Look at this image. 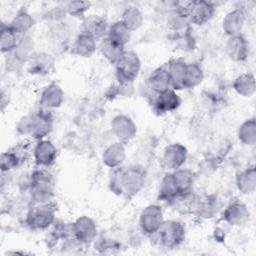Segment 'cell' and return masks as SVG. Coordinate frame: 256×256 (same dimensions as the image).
I'll use <instances>...</instances> for the list:
<instances>
[{
  "label": "cell",
  "mask_w": 256,
  "mask_h": 256,
  "mask_svg": "<svg viewBox=\"0 0 256 256\" xmlns=\"http://www.w3.org/2000/svg\"><path fill=\"white\" fill-rule=\"evenodd\" d=\"M152 104L153 109L156 112H158L159 114H164L176 110L181 104V99L176 91L170 88L163 92L155 94Z\"/></svg>",
  "instance_id": "15"
},
{
  "label": "cell",
  "mask_w": 256,
  "mask_h": 256,
  "mask_svg": "<svg viewBox=\"0 0 256 256\" xmlns=\"http://www.w3.org/2000/svg\"><path fill=\"white\" fill-rule=\"evenodd\" d=\"M22 36L18 35L15 31H13L10 26L2 25L1 27V43L0 48L2 53H11L16 46L18 45Z\"/></svg>",
  "instance_id": "33"
},
{
  "label": "cell",
  "mask_w": 256,
  "mask_h": 256,
  "mask_svg": "<svg viewBox=\"0 0 256 256\" xmlns=\"http://www.w3.org/2000/svg\"><path fill=\"white\" fill-rule=\"evenodd\" d=\"M143 14L136 6H128L122 13L121 22L131 31L138 30L143 24Z\"/></svg>",
  "instance_id": "31"
},
{
  "label": "cell",
  "mask_w": 256,
  "mask_h": 256,
  "mask_svg": "<svg viewBox=\"0 0 256 256\" xmlns=\"http://www.w3.org/2000/svg\"><path fill=\"white\" fill-rule=\"evenodd\" d=\"M56 209L52 203L35 204L26 214L25 223L32 230H44L55 222Z\"/></svg>",
  "instance_id": "4"
},
{
  "label": "cell",
  "mask_w": 256,
  "mask_h": 256,
  "mask_svg": "<svg viewBox=\"0 0 256 256\" xmlns=\"http://www.w3.org/2000/svg\"><path fill=\"white\" fill-rule=\"evenodd\" d=\"M174 179L176 181L177 187L179 189L180 195L191 192L192 185L194 182V175L191 170L180 168L178 170L173 171Z\"/></svg>",
  "instance_id": "35"
},
{
  "label": "cell",
  "mask_w": 256,
  "mask_h": 256,
  "mask_svg": "<svg viewBox=\"0 0 256 256\" xmlns=\"http://www.w3.org/2000/svg\"><path fill=\"white\" fill-rule=\"evenodd\" d=\"M27 62L29 73L35 75L49 74L54 66V58L44 52L33 53Z\"/></svg>",
  "instance_id": "19"
},
{
  "label": "cell",
  "mask_w": 256,
  "mask_h": 256,
  "mask_svg": "<svg viewBox=\"0 0 256 256\" xmlns=\"http://www.w3.org/2000/svg\"><path fill=\"white\" fill-rule=\"evenodd\" d=\"M64 100V93L62 88L56 83H50L47 85L41 95L39 103L42 108L45 109H53L58 108Z\"/></svg>",
  "instance_id": "20"
},
{
  "label": "cell",
  "mask_w": 256,
  "mask_h": 256,
  "mask_svg": "<svg viewBox=\"0 0 256 256\" xmlns=\"http://www.w3.org/2000/svg\"><path fill=\"white\" fill-rule=\"evenodd\" d=\"M111 130L119 142L125 144L132 140L137 132L136 125L126 115H117L111 121Z\"/></svg>",
  "instance_id": "11"
},
{
  "label": "cell",
  "mask_w": 256,
  "mask_h": 256,
  "mask_svg": "<svg viewBox=\"0 0 256 256\" xmlns=\"http://www.w3.org/2000/svg\"><path fill=\"white\" fill-rule=\"evenodd\" d=\"M160 246L173 249L178 247L184 240L186 236V230L182 223L175 220H168L163 222L160 229L154 234Z\"/></svg>",
  "instance_id": "6"
},
{
  "label": "cell",
  "mask_w": 256,
  "mask_h": 256,
  "mask_svg": "<svg viewBox=\"0 0 256 256\" xmlns=\"http://www.w3.org/2000/svg\"><path fill=\"white\" fill-rule=\"evenodd\" d=\"M238 139L245 145L256 144V121L255 118L245 120L238 128Z\"/></svg>",
  "instance_id": "34"
},
{
  "label": "cell",
  "mask_w": 256,
  "mask_h": 256,
  "mask_svg": "<svg viewBox=\"0 0 256 256\" xmlns=\"http://www.w3.org/2000/svg\"><path fill=\"white\" fill-rule=\"evenodd\" d=\"M250 213L247 206L239 201L230 203L223 211V220L232 226L244 224L249 219Z\"/></svg>",
  "instance_id": "17"
},
{
  "label": "cell",
  "mask_w": 256,
  "mask_h": 256,
  "mask_svg": "<svg viewBox=\"0 0 256 256\" xmlns=\"http://www.w3.org/2000/svg\"><path fill=\"white\" fill-rule=\"evenodd\" d=\"M164 222L162 208L157 204H151L146 206L139 219V225L141 230L147 235H154L160 229Z\"/></svg>",
  "instance_id": "8"
},
{
  "label": "cell",
  "mask_w": 256,
  "mask_h": 256,
  "mask_svg": "<svg viewBox=\"0 0 256 256\" xmlns=\"http://www.w3.org/2000/svg\"><path fill=\"white\" fill-rule=\"evenodd\" d=\"M166 69L169 75L171 88L175 91L184 89L183 81L186 69V62L180 59H172L166 65Z\"/></svg>",
  "instance_id": "23"
},
{
  "label": "cell",
  "mask_w": 256,
  "mask_h": 256,
  "mask_svg": "<svg viewBox=\"0 0 256 256\" xmlns=\"http://www.w3.org/2000/svg\"><path fill=\"white\" fill-rule=\"evenodd\" d=\"M115 68L118 83L132 84L139 75L141 62L135 52L125 50L119 61L115 64Z\"/></svg>",
  "instance_id": "5"
},
{
  "label": "cell",
  "mask_w": 256,
  "mask_h": 256,
  "mask_svg": "<svg viewBox=\"0 0 256 256\" xmlns=\"http://www.w3.org/2000/svg\"><path fill=\"white\" fill-rule=\"evenodd\" d=\"M187 159V149L181 143H172L163 151L162 164L170 172L182 168Z\"/></svg>",
  "instance_id": "10"
},
{
  "label": "cell",
  "mask_w": 256,
  "mask_h": 256,
  "mask_svg": "<svg viewBox=\"0 0 256 256\" xmlns=\"http://www.w3.org/2000/svg\"><path fill=\"white\" fill-rule=\"evenodd\" d=\"M106 37L114 43L125 48V46L130 41L131 31L119 20L109 26Z\"/></svg>",
  "instance_id": "28"
},
{
  "label": "cell",
  "mask_w": 256,
  "mask_h": 256,
  "mask_svg": "<svg viewBox=\"0 0 256 256\" xmlns=\"http://www.w3.org/2000/svg\"><path fill=\"white\" fill-rule=\"evenodd\" d=\"M225 50L227 56L232 61L243 62L249 56V42L247 41L245 36L240 33L228 38L225 45Z\"/></svg>",
  "instance_id": "14"
},
{
  "label": "cell",
  "mask_w": 256,
  "mask_h": 256,
  "mask_svg": "<svg viewBox=\"0 0 256 256\" xmlns=\"http://www.w3.org/2000/svg\"><path fill=\"white\" fill-rule=\"evenodd\" d=\"M146 173L138 165L127 168L120 167V191L121 195L133 197L138 194L145 185Z\"/></svg>",
  "instance_id": "3"
},
{
  "label": "cell",
  "mask_w": 256,
  "mask_h": 256,
  "mask_svg": "<svg viewBox=\"0 0 256 256\" xmlns=\"http://www.w3.org/2000/svg\"><path fill=\"white\" fill-rule=\"evenodd\" d=\"M53 128V116L49 109L42 108L32 114L20 119L17 124V131L34 139L42 140L51 132Z\"/></svg>",
  "instance_id": "1"
},
{
  "label": "cell",
  "mask_w": 256,
  "mask_h": 256,
  "mask_svg": "<svg viewBox=\"0 0 256 256\" xmlns=\"http://www.w3.org/2000/svg\"><path fill=\"white\" fill-rule=\"evenodd\" d=\"M180 195L173 172H168L162 178L159 186V199L167 203H173L174 200Z\"/></svg>",
  "instance_id": "24"
},
{
  "label": "cell",
  "mask_w": 256,
  "mask_h": 256,
  "mask_svg": "<svg viewBox=\"0 0 256 256\" xmlns=\"http://www.w3.org/2000/svg\"><path fill=\"white\" fill-rule=\"evenodd\" d=\"M31 199L35 204L50 203L54 196V179L46 168L38 167L31 174L29 181Z\"/></svg>",
  "instance_id": "2"
},
{
  "label": "cell",
  "mask_w": 256,
  "mask_h": 256,
  "mask_svg": "<svg viewBox=\"0 0 256 256\" xmlns=\"http://www.w3.org/2000/svg\"><path fill=\"white\" fill-rule=\"evenodd\" d=\"M204 78V73L201 66L197 63H186L183 87L184 89L194 88L198 86Z\"/></svg>",
  "instance_id": "32"
},
{
  "label": "cell",
  "mask_w": 256,
  "mask_h": 256,
  "mask_svg": "<svg viewBox=\"0 0 256 256\" xmlns=\"http://www.w3.org/2000/svg\"><path fill=\"white\" fill-rule=\"evenodd\" d=\"M100 51L107 61L115 65L125 52V48L114 43L109 38L105 37L101 40Z\"/></svg>",
  "instance_id": "30"
},
{
  "label": "cell",
  "mask_w": 256,
  "mask_h": 256,
  "mask_svg": "<svg viewBox=\"0 0 256 256\" xmlns=\"http://www.w3.org/2000/svg\"><path fill=\"white\" fill-rule=\"evenodd\" d=\"M236 186L242 194H251L256 189V172L254 166L246 168L236 177Z\"/></svg>",
  "instance_id": "27"
},
{
  "label": "cell",
  "mask_w": 256,
  "mask_h": 256,
  "mask_svg": "<svg viewBox=\"0 0 256 256\" xmlns=\"http://www.w3.org/2000/svg\"><path fill=\"white\" fill-rule=\"evenodd\" d=\"M109 25L105 18L99 15H90L85 17L82 23V32L91 36L96 41L107 36Z\"/></svg>",
  "instance_id": "16"
},
{
  "label": "cell",
  "mask_w": 256,
  "mask_h": 256,
  "mask_svg": "<svg viewBox=\"0 0 256 256\" xmlns=\"http://www.w3.org/2000/svg\"><path fill=\"white\" fill-rule=\"evenodd\" d=\"M125 158H126L125 146L123 143L119 141L109 145L102 154L103 163L111 169L121 167Z\"/></svg>",
  "instance_id": "21"
},
{
  "label": "cell",
  "mask_w": 256,
  "mask_h": 256,
  "mask_svg": "<svg viewBox=\"0 0 256 256\" xmlns=\"http://www.w3.org/2000/svg\"><path fill=\"white\" fill-rule=\"evenodd\" d=\"M233 89L243 97H251L255 92V77L252 73H243L235 78Z\"/></svg>",
  "instance_id": "29"
},
{
  "label": "cell",
  "mask_w": 256,
  "mask_h": 256,
  "mask_svg": "<svg viewBox=\"0 0 256 256\" xmlns=\"http://www.w3.org/2000/svg\"><path fill=\"white\" fill-rule=\"evenodd\" d=\"M29 153L28 145L18 144L17 146L5 151L1 154L0 158V168L2 172H8L12 169L20 166Z\"/></svg>",
  "instance_id": "13"
},
{
  "label": "cell",
  "mask_w": 256,
  "mask_h": 256,
  "mask_svg": "<svg viewBox=\"0 0 256 256\" xmlns=\"http://www.w3.org/2000/svg\"><path fill=\"white\" fill-rule=\"evenodd\" d=\"M182 7L189 23L195 25H203L207 23L215 13V6L209 1H191L187 2Z\"/></svg>",
  "instance_id": "7"
},
{
  "label": "cell",
  "mask_w": 256,
  "mask_h": 256,
  "mask_svg": "<svg viewBox=\"0 0 256 256\" xmlns=\"http://www.w3.org/2000/svg\"><path fill=\"white\" fill-rule=\"evenodd\" d=\"M246 15L242 9H234L228 12L222 21V29L229 37L240 34L245 24Z\"/></svg>",
  "instance_id": "18"
},
{
  "label": "cell",
  "mask_w": 256,
  "mask_h": 256,
  "mask_svg": "<svg viewBox=\"0 0 256 256\" xmlns=\"http://www.w3.org/2000/svg\"><path fill=\"white\" fill-rule=\"evenodd\" d=\"M90 2L87 1H71L67 4L66 11L67 14L73 17H80L83 16L84 13L89 9Z\"/></svg>",
  "instance_id": "36"
},
{
  "label": "cell",
  "mask_w": 256,
  "mask_h": 256,
  "mask_svg": "<svg viewBox=\"0 0 256 256\" xmlns=\"http://www.w3.org/2000/svg\"><path fill=\"white\" fill-rule=\"evenodd\" d=\"M33 157L36 165L41 168L50 167L56 160L57 149L54 144L47 139L38 140L33 150Z\"/></svg>",
  "instance_id": "12"
},
{
  "label": "cell",
  "mask_w": 256,
  "mask_h": 256,
  "mask_svg": "<svg viewBox=\"0 0 256 256\" xmlns=\"http://www.w3.org/2000/svg\"><path fill=\"white\" fill-rule=\"evenodd\" d=\"M148 88L154 93L158 94L171 88L169 75L165 67H158L151 72L147 79Z\"/></svg>",
  "instance_id": "22"
},
{
  "label": "cell",
  "mask_w": 256,
  "mask_h": 256,
  "mask_svg": "<svg viewBox=\"0 0 256 256\" xmlns=\"http://www.w3.org/2000/svg\"><path fill=\"white\" fill-rule=\"evenodd\" d=\"M72 234L79 244H89L96 239L97 226L88 216H81L71 224Z\"/></svg>",
  "instance_id": "9"
},
{
  "label": "cell",
  "mask_w": 256,
  "mask_h": 256,
  "mask_svg": "<svg viewBox=\"0 0 256 256\" xmlns=\"http://www.w3.org/2000/svg\"><path fill=\"white\" fill-rule=\"evenodd\" d=\"M10 28L18 35L24 36L34 25V19L25 9L19 10L11 22L8 24Z\"/></svg>",
  "instance_id": "26"
},
{
  "label": "cell",
  "mask_w": 256,
  "mask_h": 256,
  "mask_svg": "<svg viewBox=\"0 0 256 256\" xmlns=\"http://www.w3.org/2000/svg\"><path fill=\"white\" fill-rule=\"evenodd\" d=\"M96 51V40L81 32L72 44V53L80 57H91Z\"/></svg>",
  "instance_id": "25"
}]
</instances>
